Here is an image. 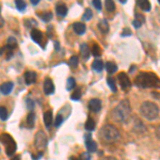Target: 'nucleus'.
Masks as SVG:
<instances>
[{"label":"nucleus","mask_w":160,"mask_h":160,"mask_svg":"<svg viewBox=\"0 0 160 160\" xmlns=\"http://www.w3.org/2000/svg\"><path fill=\"white\" fill-rule=\"evenodd\" d=\"M131 116V109L130 105L127 99H124L119 103L116 107L112 110V117L114 121L119 123H127L129 122Z\"/></svg>","instance_id":"1"},{"label":"nucleus","mask_w":160,"mask_h":160,"mask_svg":"<svg viewBox=\"0 0 160 160\" xmlns=\"http://www.w3.org/2000/svg\"><path fill=\"white\" fill-rule=\"evenodd\" d=\"M135 83L138 87L143 89L147 88H159L160 89V79L154 73H140L135 80Z\"/></svg>","instance_id":"2"},{"label":"nucleus","mask_w":160,"mask_h":160,"mask_svg":"<svg viewBox=\"0 0 160 160\" xmlns=\"http://www.w3.org/2000/svg\"><path fill=\"white\" fill-rule=\"evenodd\" d=\"M140 112L149 121H154L159 115V108L156 104L152 102H144L140 107Z\"/></svg>","instance_id":"3"},{"label":"nucleus","mask_w":160,"mask_h":160,"mask_svg":"<svg viewBox=\"0 0 160 160\" xmlns=\"http://www.w3.org/2000/svg\"><path fill=\"white\" fill-rule=\"evenodd\" d=\"M100 136L106 142H115L119 139V132L116 127L112 125H105L100 130Z\"/></svg>","instance_id":"4"},{"label":"nucleus","mask_w":160,"mask_h":160,"mask_svg":"<svg viewBox=\"0 0 160 160\" xmlns=\"http://www.w3.org/2000/svg\"><path fill=\"white\" fill-rule=\"evenodd\" d=\"M0 141L5 145V153L8 156H12L16 152V143L13 140V138L9 133H2L0 135Z\"/></svg>","instance_id":"5"},{"label":"nucleus","mask_w":160,"mask_h":160,"mask_svg":"<svg viewBox=\"0 0 160 160\" xmlns=\"http://www.w3.org/2000/svg\"><path fill=\"white\" fill-rule=\"evenodd\" d=\"M34 143H35V146L38 149H44L47 146V137H46L45 132L44 131H38L35 135V140H34Z\"/></svg>","instance_id":"6"},{"label":"nucleus","mask_w":160,"mask_h":160,"mask_svg":"<svg viewBox=\"0 0 160 160\" xmlns=\"http://www.w3.org/2000/svg\"><path fill=\"white\" fill-rule=\"evenodd\" d=\"M117 80H119V86H121V88H122L123 90H128L131 87L130 80H129L126 73H119V76H117Z\"/></svg>","instance_id":"7"},{"label":"nucleus","mask_w":160,"mask_h":160,"mask_svg":"<svg viewBox=\"0 0 160 160\" xmlns=\"http://www.w3.org/2000/svg\"><path fill=\"white\" fill-rule=\"evenodd\" d=\"M84 141H86V146H87V149H88L89 152H91V153H93V152H96L97 144H96V142H95V141H93V140H92V136L88 135L86 137V139H84Z\"/></svg>","instance_id":"8"},{"label":"nucleus","mask_w":160,"mask_h":160,"mask_svg":"<svg viewBox=\"0 0 160 160\" xmlns=\"http://www.w3.org/2000/svg\"><path fill=\"white\" fill-rule=\"evenodd\" d=\"M89 108L93 112H98L102 109V102L97 98H93L89 102Z\"/></svg>","instance_id":"9"},{"label":"nucleus","mask_w":160,"mask_h":160,"mask_svg":"<svg viewBox=\"0 0 160 160\" xmlns=\"http://www.w3.org/2000/svg\"><path fill=\"white\" fill-rule=\"evenodd\" d=\"M44 92H45L46 95H50L54 92V82H52L51 79L49 78H46L45 81H44Z\"/></svg>","instance_id":"10"},{"label":"nucleus","mask_w":160,"mask_h":160,"mask_svg":"<svg viewBox=\"0 0 160 160\" xmlns=\"http://www.w3.org/2000/svg\"><path fill=\"white\" fill-rule=\"evenodd\" d=\"M14 88V83L12 81H7L3 82L1 86H0V92L2 93L3 95H9L12 92Z\"/></svg>","instance_id":"11"},{"label":"nucleus","mask_w":160,"mask_h":160,"mask_svg":"<svg viewBox=\"0 0 160 160\" xmlns=\"http://www.w3.org/2000/svg\"><path fill=\"white\" fill-rule=\"evenodd\" d=\"M31 38L33 40L35 43L40 44V45L43 47V44H42V40H43V33H42V31H40V30L38 29H33L31 31Z\"/></svg>","instance_id":"12"},{"label":"nucleus","mask_w":160,"mask_h":160,"mask_svg":"<svg viewBox=\"0 0 160 160\" xmlns=\"http://www.w3.org/2000/svg\"><path fill=\"white\" fill-rule=\"evenodd\" d=\"M24 78H25L26 84H32L36 81V73L35 72H26L24 74Z\"/></svg>","instance_id":"13"},{"label":"nucleus","mask_w":160,"mask_h":160,"mask_svg":"<svg viewBox=\"0 0 160 160\" xmlns=\"http://www.w3.org/2000/svg\"><path fill=\"white\" fill-rule=\"evenodd\" d=\"M56 11H57L58 16L64 17V16H66V14H67V7H66L64 3H58V5H56Z\"/></svg>","instance_id":"14"},{"label":"nucleus","mask_w":160,"mask_h":160,"mask_svg":"<svg viewBox=\"0 0 160 160\" xmlns=\"http://www.w3.org/2000/svg\"><path fill=\"white\" fill-rule=\"evenodd\" d=\"M137 5H139L140 9L144 12H149L152 9L151 2H149V1H146V0H138Z\"/></svg>","instance_id":"15"},{"label":"nucleus","mask_w":160,"mask_h":160,"mask_svg":"<svg viewBox=\"0 0 160 160\" xmlns=\"http://www.w3.org/2000/svg\"><path fill=\"white\" fill-rule=\"evenodd\" d=\"M73 29H74V31L76 32L77 34L82 35V34L86 32V25L82 23H75L74 25H73Z\"/></svg>","instance_id":"16"},{"label":"nucleus","mask_w":160,"mask_h":160,"mask_svg":"<svg viewBox=\"0 0 160 160\" xmlns=\"http://www.w3.org/2000/svg\"><path fill=\"white\" fill-rule=\"evenodd\" d=\"M80 52H81V56L84 60H88V59L90 58L91 51H90V48H89V46L87 45V44H81V46H80Z\"/></svg>","instance_id":"17"},{"label":"nucleus","mask_w":160,"mask_h":160,"mask_svg":"<svg viewBox=\"0 0 160 160\" xmlns=\"http://www.w3.org/2000/svg\"><path fill=\"white\" fill-rule=\"evenodd\" d=\"M92 68L97 73H100L104 68V62L102 60H95L92 63Z\"/></svg>","instance_id":"18"},{"label":"nucleus","mask_w":160,"mask_h":160,"mask_svg":"<svg viewBox=\"0 0 160 160\" xmlns=\"http://www.w3.org/2000/svg\"><path fill=\"white\" fill-rule=\"evenodd\" d=\"M98 29L103 32V33H107L109 31V24L106 19H102L98 23Z\"/></svg>","instance_id":"19"},{"label":"nucleus","mask_w":160,"mask_h":160,"mask_svg":"<svg viewBox=\"0 0 160 160\" xmlns=\"http://www.w3.org/2000/svg\"><path fill=\"white\" fill-rule=\"evenodd\" d=\"M44 123H45V125L47 127H49L50 125H51V123H52V112L50 110L46 111V112L44 113Z\"/></svg>","instance_id":"20"},{"label":"nucleus","mask_w":160,"mask_h":160,"mask_svg":"<svg viewBox=\"0 0 160 160\" xmlns=\"http://www.w3.org/2000/svg\"><path fill=\"white\" fill-rule=\"evenodd\" d=\"M35 119V114H34V112H30L29 114H28L27 116V121H26V123H27V126L29 127V128H32V127L34 126V121Z\"/></svg>","instance_id":"21"},{"label":"nucleus","mask_w":160,"mask_h":160,"mask_svg":"<svg viewBox=\"0 0 160 160\" xmlns=\"http://www.w3.org/2000/svg\"><path fill=\"white\" fill-rule=\"evenodd\" d=\"M106 70L108 72V74H114L117 70V66L113 62H108V63H106Z\"/></svg>","instance_id":"22"},{"label":"nucleus","mask_w":160,"mask_h":160,"mask_svg":"<svg viewBox=\"0 0 160 160\" xmlns=\"http://www.w3.org/2000/svg\"><path fill=\"white\" fill-rule=\"evenodd\" d=\"M84 126H86L87 130L92 131V130H94V129H95V126H96V124H95L94 119H93L92 117H89L88 121L86 122V125H84Z\"/></svg>","instance_id":"23"},{"label":"nucleus","mask_w":160,"mask_h":160,"mask_svg":"<svg viewBox=\"0 0 160 160\" xmlns=\"http://www.w3.org/2000/svg\"><path fill=\"white\" fill-rule=\"evenodd\" d=\"M92 54L94 57H99L102 54V48L99 47V45L97 43L93 44V47H92Z\"/></svg>","instance_id":"24"},{"label":"nucleus","mask_w":160,"mask_h":160,"mask_svg":"<svg viewBox=\"0 0 160 160\" xmlns=\"http://www.w3.org/2000/svg\"><path fill=\"white\" fill-rule=\"evenodd\" d=\"M17 47V41L15 40V38L13 36H10L8 38V48L9 49H14V48Z\"/></svg>","instance_id":"25"},{"label":"nucleus","mask_w":160,"mask_h":160,"mask_svg":"<svg viewBox=\"0 0 160 160\" xmlns=\"http://www.w3.org/2000/svg\"><path fill=\"white\" fill-rule=\"evenodd\" d=\"M107 82H108V86L109 88H110V90L112 91V92H116L117 91V88H116V84H115V80L114 78H111V77H109L108 79H107Z\"/></svg>","instance_id":"26"},{"label":"nucleus","mask_w":160,"mask_h":160,"mask_svg":"<svg viewBox=\"0 0 160 160\" xmlns=\"http://www.w3.org/2000/svg\"><path fill=\"white\" fill-rule=\"evenodd\" d=\"M105 7H106V10L108 12H114L115 10V3L111 0H107L105 2Z\"/></svg>","instance_id":"27"},{"label":"nucleus","mask_w":160,"mask_h":160,"mask_svg":"<svg viewBox=\"0 0 160 160\" xmlns=\"http://www.w3.org/2000/svg\"><path fill=\"white\" fill-rule=\"evenodd\" d=\"M8 115H9V114H8L7 108H5V107H3V106L0 107V119H1V121H7Z\"/></svg>","instance_id":"28"},{"label":"nucleus","mask_w":160,"mask_h":160,"mask_svg":"<svg viewBox=\"0 0 160 160\" xmlns=\"http://www.w3.org/2000/svg\"><path fill=\"white\" fill-rule=\"evenodd\" d=\"M15 5H16L17 10H19L21 12L25 11V9H26V2L25 1H23V0H16Z\"/></svg>","instance_id":"29"},{"label":"nucleus","mask_w":160,"mask_h":160,"mask_svg":"<svg viewBox=\"0 0 160 160\" xmlns=\"http://www.w3.org/2000/svg\"><path fill=\"white\" fill-rule=\"evenodd\" d=\"M92 16H93L92 10H91V9H86L83 15H82V19H83V21H90L91 18H92Z\"/></svg>","instance_id":"30"},{"label":"nucleus","mask_w":160,"mask_h":160,"mask_svg":"<svg viewBox=\"0 0 160 160\" xmlns=\"http://www.w3.org/2000/svg\"><path fill=\"white\" fill-rule=\"evenodd\" d=\"M76 87V81H75V79L73 78V77H70V78L67 79V87H66V89H67L68 91L73 90V89Z\"/></svg>","instance_id":"31"},{"label":"nucleus","mask_w":160,"mask_h":160,"mask_svg":"<svg viewBox=\"0 0 160 160\" xmlns=\"http://www.w3.org/2000/svg\"><path fill=\"white\" fill-rule=\"evenodd\" d=\"M41 17H42V21H45V23H48L52 18V13L51 12H45V13L42 14Z\"/></svg>","instance_id":"32"},{"label":"nucleus","mask_w":160,"mask_h":160,"mask_svg":"<svg viewBox=\"0 0 160 160\" xmlns=\"http://www.w3.org/2000/svg\"><path fill=\"white\" fill-rule=\"evenodd\" d=\"M78 57L77 56H72L70 58V61H68V63H70V65L72 66V67H76L77 65H78Z\"/></svg>","instance_id":"33"},{"label":"nucleus","mask_w":160,"mask_h":160,"mask_svg":"<svg viewBox=\"0 0 160 160\" xmlns=\"http://www.w3.org/2000/svg\"><path fill=\"white\" fill-rule=\"evenodd\" d=\"M80 97H81V91H80V89H78V90L75 91V92L73 93L72 96H70V98H72L73 100H79Z\"/></svg>","instance_id":"34"},{"label":"nucleus","mask_w":160,"mask_h":160,"mask_svg":"<svg viewBox=\"0 0 160 160\" xmlns=\"http://www.w3.org/2000/svg\"><path fill=\"white\" fill-rule=\"evenodd\" d=\"M63 123V116H62L61 114H58L56 117V121H54V126L56 127H59L60 125Z\"/></svg>","instance_id":"35"},{"label":"nucleus","mask_w":160,"mask_h":160,"mask_svg":"<svg viewBox=\"0 0 160 160\" xmlns=\"http://www.w3.org/2000/svg\"><path fill=\"white\" fill-rule=\"evenodd\" d=\"M92 3H93V5L96 8L97 11H100V10H102V2H100L99 0H94Z\"/></svg>","instance_id":"36"},{"label":"nucleus","mask_w":160,"mask_h":160,"mask_svg":"<svg viewBox=\"0 0 160 160\" xmlns=\"http://www.w3.org/2000/svg\"><path fill=\"white\" fill-rule=\"evenodd\" d=\"M121 35H122L123 38H124V36H129V35H131V30L129 29V28H124Z\"/></svg>","instance_id":"37"},{"label":"nucleus","mask_w":160,"mask_h":160,"mask_svg":"<svg viewBox=\"0 0 160 160\" xmlns=\"http://www.w3.org/2000/svg\"><path fill=\"white\" fill-rule=\"evenodd\" d=\"M80 160H91V155L89 153H82L80 155Z\"/></svg>","instance_id":"38"},{"label":"nucleus","mask_w":160,"mask_h":160,"mask_svg":"<svg viewBox=\"0 0 160 160\" xmlns=\"http://www.w3.org/2000/svg\"><path fill=\"white\" fill-rule=\"evenodd\" d=\"M136 19L137 21H139L140 23H145V18H144V16L143 15H141V14H139V13H136Z\"/></svg>","instance_id":"39"},{"label":"nucleus","mask_w":160,"mask_h":160,"mask_svg":"<svg viewBox=\"0 0 160 160\" xmlns=\"http://www.w3.org/2000/svg\"><path fill=\"white\" fill-rule=\"evenodd\" d=\"M132 26L136 28V29H139L141 26H142V23H140L139 21H137V19H135V21H132Z\"/></svg>","instance_id":"40"},{"label":"nucleus","mask_w":160,"mask_h":160,"mask_svg":"<svg viewBox=\"0 0 160 160\" xmlns=\"http://www.w3.org/2000/svg\"><path fill=\"white\" fill-rule=\"evenodd\" d=\"M27 103H28L27 107H28V108H29V109H31V108H33V107H34V104H33V102H32L31 99H28Z\"/></svg>","instance_id":"41"},{"label":"nucleus","mask_w":160,"mask_h":160,"mask_svg":"<svg viewBox=\"0 0 160 160\" xmlns=\"http://www.w3.org/2000/svg\"><path fill=\"white\" fill-rule=\"evenodd\" d=\"M42 156H43V153H38V156H32V159L38 160V159H40V158H42Z\"/></svg>","instance_id":"42"},{"label":"nucleus","mask_w":160,"mask_h":160,"mask_svg":"<svg viewBox=\"0 0 160 160\" xmlns=\"http://www.w3.org/2000/svg\"><path fill=\"white\" fill-rule=\"evenodd\" d=\"M8 49V46H5V47H2V48H0V56H2L3 54H5V51Z\"/></svg>","instance_id":"43"},{"label":"nucleus","mask_w":160,"mask_h":160,"mask_svg":"<svg viewBox=\"0 0 160 160\" xmlns=\"http://www.w3.org/2000/svg\"><path fill=\"white\" fill-rule=\"evenodd\" d=\"M54 47H56V50L60 49V44H59V42H54Z\"/></svg>","instance_id":"44"},{"label":"nucleus","mask_w":160,"mask_h":160,"mask_svg":"<svg viewBox=\"0 0 160 160\" xmlns=\"http://www.w3.org/2000/svg\"><path fill=\"white\" fill-rule=\"evenodd\" d=\"M11 160H21V156H14V157L13 158H12V159Z\"/></svg>","instance_id":"45"},{"label":"nucleus","mask_w":160,"mask_h":160,"mask_svg":"<svg viewBox=\"0 0 160 160\" xmlns=\"http://www.w3.org/2000/svg\"><path fill=\"white\" fill-rule=\"evenodd\" d=\"M38 2H40V0H32V1H31L32 5H38Z\"/></svg>","instance_id":"46"},{"label":"nucleus","mask_w":160,"mask_h":160,"mask_svg":"<svg viewBox=\"0 0 160 160\" xmlns=\"http://www.w3.org/2000/svg\"><path fill=\"white\" fill-rule=\"evenodd\" d=\"M157 136H158V137L160 138V126L158 127V129H157Z\"/></svg>","instance_id":"47"},{"label":"nucleus","mask_w":160,"mask_h":160,"mask_svg":"<svg viewBox=\"0 0 160 160\" xmlns=\"http://www.w3.org/2000/svg\"><path fill=\"white\" fill-rule=\"evenodd\" d=\"M135 68H136V66H135V65L131 66V68H130V73H133V72H135Z\"/></svg>","instance_id":"48"},{"label":"nucleus","mask_w":160,"mask_h":160,"mask_svg":"<svg viewBox=\"0 0 160 160\" xmlns=\"http://www.w3.org/2000/svg\"><path fill=\"white\" fill-rule=\"evenodd\" d=\"M70 160H75V159H74V158H72V159H70Z\"/></svg>","instance_id":"49"},{"label":"nucleus","mask_w":160,"mask_h":160,"mask_svg":"<svg viewBox=\"0 0 160 160\" xmlns=\"http://www.w3.org/2000/svg\"><path fill=\"white\" fill-rule=\"evenodd\" d=\"M159 3H160V0H159Z\"/></svg>","instance_id":"50"}]
</instances>
